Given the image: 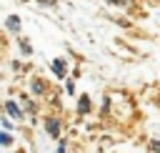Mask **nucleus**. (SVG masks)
I'll list each match as a JSON object with an SVG mask.
<instances>
[{"label": "nucleus", "instance_id": "1", "mask_svg": "<svg viewBox=\"0 0 160 153\" xmlns=\"http://www.w3.org/2000/svg\"><path fill=\"white\" fill-rule=\"evenodd\" d=\"M8 30H12V33L20 30V18H18V15H10V18H8Z\"/></svg>", "mask_w": 160, "mask_h": 153}, {"label": "nucleus", "instance_id": "2", "mask_svg": "<svg viewBox=\"0 0 160 153\" xmlns=\"http://www.w3.org/2000/svg\"><path fill=\"white\" fill-rule=\"evenodd\" d=\"M52 70H55V75H65V60H52Z\"/></svg>", "mask_w": 160, "mask_h": 153}, {"label": "nucleus", "instance_id": "3", "mask_svg": "<svg viewBox=\"0 0 160 153\" xmlns=\"http://www.w3.org/2000/svg\"><path fill=\"white\" fill-rule=\"evenodd\" d=\"M5 108H8V113H10L12 118H20V108H18L12 100H8V103H5Z\"/></svg>", "mask_w": 160, "mask_h": 153}, {"label": "nucleus", "instance_id": "4", "mask_svg": "<svg viewBox=\"0 0 160 153\" xmlns=\"http://www.w3.org/2000/svg\"><path fill=\"white\" fill-rule=\"evenodd\" d=\"M48 133L50 135H58V120H48Z\"/></svg>", "mask_w": 160, "mask_h": 153}, {"label": "nucleus", "instance_id": "5", "mask_svg": "<svg viewBox=\"0 0 160 153\" xmlns=\"http://www.w3.org/2000/svg\"><path fill=\"white\" fill-rule=\"evenodd\" d=\"M10 143H12V138L8 133H0V145H10Z\"/></svg>", "mask_w": 160, "mask_h": 153}, {"label": "nucleus", "instance_id": "6", "mask_svg": "<svg viewBox=\"0 0 160 153\" xmlns=\"http://www.w3.org/2000/svg\"><path fill=\"white\" fill-rule=\"evenodd\" d=\"M80 113H88V95L80 98Z\"/></svg>", "mask_w": 160, "mask_h": 153}, {"label": "nucleus", "instance_id": "7", "mask_svg": "<svg viewBox=\"0 0 160 153\" xmlns=\"http://www.w3.org/2000/svg\"><path fill=\"white\" fill-rule=\"evenodd\" d=\"M150 150H160V143H158V140H152V143H150Z\"/></svg>", "mask_w": 160, "mask_h": 153}, {"label": "nucleus", "instance_id": "8", "mask_svg": "<svg viewBox=\"0 0 160 153\" xmlns=\"http://www.w3.org/2000/svg\"><path fill=\"white\" fill-rule=\"evenodd\" d=\"M108 3H112V5H125L128 0H108Z\"/></svg>", "mask_w": 160, "mask_h": 153}, {"label": "nucleus", "instance_id": "9", "mask_svg": "<svg viewBox=\"0 0 160 153\" xmlns=\"http://www.w3.org/2000/svg\"><path fill=\"white\" fill-rule=\"evenodd\" d=\"M38 3H42V5H55L52 0H38Z\"/></svg>", "mask_w": 160, "mask_h": 153}]
</instances>
